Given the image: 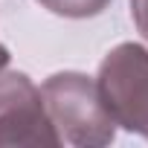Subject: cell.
Returning a JSON list of instances; mask_svg holds the SVG:
<instances>
[{"mask_svg": "<svg viewBox=\"0 0 148 148\" xmlns=\"http://www.w3.org/2000/svg\"><path fill=\"white\" fill-rule=\"evenodd\" d=\"M99 96L116 128L148 139V49L142 44H116L99 64Z\"/></svg>", "mask_w": 148, "mask_h": 148, "instance_id": "7a4b0ae2", "label": "cell"}, {"mask_svg": "<svg viewBox=\"0 0 148 148\" xmlns=\"http://www.w3.org/2000/svg\"><path fill=\"white\" fill-rule=\"evenodd\" d=\"M61 136L47 113L41 87L26 73L0 70V148H55Z\"/></svg>", "mask_w": 148, "mask_h": 148, "instance_id": "3957f363", "label": "cell"}, {"mask_svg": "<svg viewBox=\"0 0 148 148\" xmlns=\"http://www.w3.org/2000/svg\"><path fill=\"white\" fill-rule=\"evenodd\" d=\"M38 3L61 18H96L110 6V0H38Z\"/></svg>", "mask_w": 148, "mask_h": 148, "instance_id": "277c9868", "label": "cell"}, {"mask_svg": "<svg viewBox=\"0 0 148 148\" xmlns=\"http://www.w3.org/2000/svg\"><path fill=\"white\" fill-rule=\"evenodd\" d=\"M41 96L61 142L102 148L116 139V122L99 96L96 79L76 70L52 73L41 87Z\"/></svg>", "mask_w": 148, "mask_h": 148, "instance_id": "6da1fadb", "label": "cell"}, {"mask_svg": "<svg viewBox=\"0 0 148 148\" xmlns=\"http://www.w3.org/2000/svg\"><path fill=\"white\" fill-rule=\"evenodd\" d=\"M9 58H12V55H9V49H6L3 44H0V70H3V67L9 64Z\"/></svg>", "mask_w": 148, "mask_h": 148, "instance_id": "8992f818", "label": "cell"}, {"mask_svg": "<svg viewBox=\"0 0 148 148\" xmlns=\"http://www.w3.org/2000/svg\"><path fill=\"white\" fill-rule=\"evenodd\" d=\"M131 18L139 35L148 41V0H131Z\"/></svg>", "mask_w": 148, "mask_h": 148, "instance_id": "5b68a950", "label": "cell"}]
</instances>
